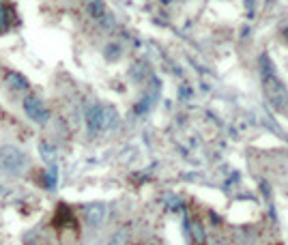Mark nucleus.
<instances>
[{
	"label": "nucleus",
	"mask_w": 288,
	"mask_h": 245,
	"mask_svg": "<svg viewBox=\"0 0 288 245\" xmlns=\"http://www.w3.org/2000/svg\"><path fill=\"white\" fill-rule=\"evenodd\" d=\"M39 150H41V157H43V160H46L48 164L54 162V148L50 146L48 142H39Z\"/></svg>",
	"instance_id": "1a4fd4ad"
},
{
	"label": "nucleus",
	"mask_w": 288,
	"mask_h": 245,
	"mask_svg": "<svg viewBox=\"0 0 288 245\" xmlns=\"http://www.w3.org/2000/svg\"><path fill=\"white\" fill-rule=\"evenodd\" d=\"M28 245H39V243H28Z\"/></svg>",
	"instance_id": "9b49d317"
},
{
	"label": "nucleus",
	"mask_w": 288,
	"mask_h": 245,
	"mask_svg": "<svg viewBox=\"0 0 288 245\" xmlns=\"http://www.w3.org/2000/svg\"><path fill=\"white\" fill-rule=\"evenodd\" d=\"M116 112H114V108L110 106H102V104H92L88 106V110H86V125L92 134H99V132H108V129H112L116 125Z\"/></svg>",
	"instance_id": "f03ea898"
},
{
	"label": "nucleus",
	"mask_w": 288,
	"mask_h": 245,
	"mask_svg": "<svg viewBox=\"0 0 288 245\" xmlns=\"http://www.w3.org/2000/svg\"><path fill=\"white\" fill-rule=\"evenodd\" d=\"M22 108H24L26 116L30 118L32 122H37V125H46V122L50 120V110H48L46 104H43L39 97H34V95L24 97Z\"/></svg>",
	"instance_id": "20e7f679"
},
{
	"label": "nucleus",
	"mask_w": 288,
	"mask_h": 245,
	"mask_svg": "<svg viewBox=\"0 0 288 245\" xmlns=\"http://www.w3.org/2000/svg\"><path fill=\"white\" fill-rule=\"evenodd\" d=\"M4 86L11 92H16V95H24V92H28V88H30L28 80L22 74H18V71H6L4 74Z\"/></svg>",
	"instance_id": "423d86ee"
},
{
	"label": "nucleus",
	"mask_w": 288,
	"mask_h": 245,
	"mask_svg": "<svg viewBox=\"0 0 288 245\" xmlns=\"http://www.w3.org/2000/svg\"><path fill=\"white\" fill-rule=\"evenodd\" d=\"M13 24V9L6 2L0 0V34L6 32Z\"/></svg>",
	"instance_id": "0eeeda50"
},
{
	"label": "nucleus",
	"mask_w": 288,
	"mask_h": 245,
	"mask_svg": "<svg viewBox=\"0 0 288 245\" xmlns=\"http://www.w3.org/2000/svg\"><path fill=\"white\" fill-rule=\"evenodd\" d=\"M56 181H58V170H56L54 166H52V168L46 170V187H48V190H54Z\"/></svg>",
	"instance_id": "6e6552de"
},
{
	"label": "nucleus",
	"mask_w": 288,
	"mask_h": 245,
	"mask_svg": "<svg viewBox=\"0 0 288 245\" xmlns=\"http://www.w3.org/2000/svg\"><path fill=\"white\" fill-rule=\"evenodd\" d=\"M262 90L267 102L276 108V110H282L288 104V90L282 84V80L278 78L276 69L271 67L269 58H262Z\"/></svg>",
	"instance_id": "f257e3e1"
},
{
	"label": "nucleus",
	"mask_w": 288,
	"mask_h": 245,
	"mask_svg": "<svg viewBox=\"0 0 288 245\" xmlns=\"http://www.w3.org/2000/svg\"><path fill=\"white\" fill-rule=\"evenodd\" d=\"M84 213V222L88 226H102L106 218H108V206L102 202H92V204H84L82 208Z\"/></svg>",
	"instance_id": "39448f33"
},
{
	"label": "nucleus",
	"mask_w": 288,
	"mask_h": 245,
	"mask_svg": "<svg viewBox=\"0 0 288 245\" xmlns=\"http://www.w3.org/2000/svg\"><path fill=\"white\" fill-rule=\"evenodd\" d=\"M125 241H127V230H120V232L114 234V241L110 245H125Z\"/></svg>",
	"instance_id": "9d476101"
},
{
	"label": "nucleus",
	"mask_w": 288,
	"mask_h": 245,
	"mask_svg": "<svg viewBox=\"0 0 288 245\" xmlns=\"http://www.w3.org/2000/svg\"><path fill=\"white\" fill-rule=\"evenodd\" d=\"M28 164H30V160H28V155L22 148L11 146V144L0 148V170H4L6 174H13V176L24 174L28 170Z\"/></svg>",
	"instance_id": "7ed1b4c3"
}]
</instances>
